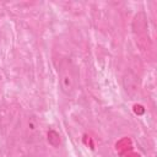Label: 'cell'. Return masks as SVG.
Listing matches in <instances>:
<instances>
[{"mask_svg":"<svg viewBox=\"0 0 157 157\" xmlns=\"http://www.w3.org/2000/svg\"><path fill=\"white\" fill-rule=\"evenodd\" d=\"M58 76H59V86L61 92L71 97L76 90V75L74 66L69 59H61L58 66Z\"/></svg>","mask_w":157,"mask_h":157,"instance_id":"6da1fadb","label":"cell"},{"mask_svg":"<svg viewBox=\"0 0 157 157\" xmlns=\"http://www.w3.org/2000/svg\"><path fill=\"white\" fill-rule=\"evenodd\" d=\"M123 87L128 96L134 97L139 91V77L131 70H126L123 75Z\"/></svg>","mask_w":157,"mask_h":157,"instance_id":"7a4b0ae2","label":"cell"},{"mask_svg":"<svg viewBox=\"0 0 157 157\" xmlns=\"http://www.w3.org/2000/svg\"><path fill=\"white\" fill-rule=\"evenodd\" d=\"M132 29L134 33L137 36H142L147 32V17L144 11H140L139 13L135 15L132 21Z\"/></svg>","mask_w":157,"mask_h":157,"instance_id":"3957f363","label":"cell"},{"mask_svg":"<svg viewBox=\"0 0 157 157\" xmlns=\"http://www.w3.org/2000/svg\"><path fill=\"white\" fill-rule=\"evenodd\" d=\"M38 132V119L36 115H29L27 119V135L34 137Z\"/></svg>","mask_w":157,"mask_h":157,"instance_id":"277c9868","label":"cell"},{"mask_svg":"<svg viewBox=\"0 0 157 157\" xmlns=\"http://www.w3.org/2000/svg\"><path fill=\"white\" fill-rule=\"evenodd\" d=\"M47 141H48V144L50 146H53V147L56 148V147H59L61 145V136H60V134L58 131L50 129L47 132Z\"/></svg>","mask_w":157,"mask_h":157,"instance_id":"5b68a950","label":"cell"},{"mask_svg":"<svg viewBox=\"0 0 157 157\" xmlns=\"http://www.w3.org/2000/svg\"><path fill=\"white\" fill-rule=\"evenodd\" d=\"M0 42H1V38H0Z\"/></svg>","mask_w":157,"mask_h":157,"instance_id":"8992f818","label":"cell"}]
</instances>
